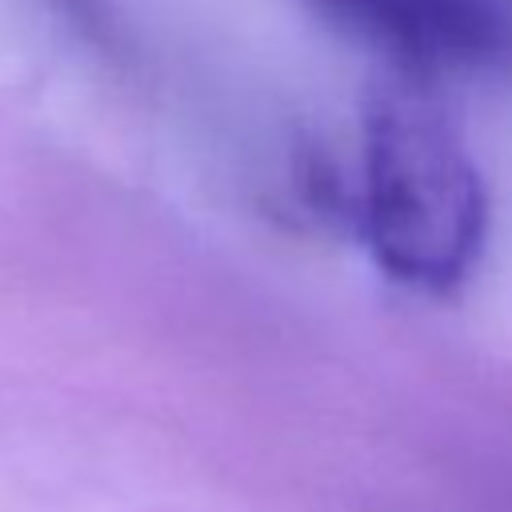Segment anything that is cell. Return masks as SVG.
I'll list each match as a JSON object with an SVG mask.
<instances>
[{
	"mask_svg": "<svg viewBox=\"0 0 512 512\" xmlns=\"http://www.w3.org/2000/svg\"><path fill=\"white\" fill-rule=\"evenodd\" d=\"M360 228L376 264L420 292L464 284L488 232L484 176L420 96L384 88L364 112Z\"/></svg>",
	"mask_w": 512,
	"mask_h": 512,
	"instance_id": "6da1fadb",
	"label": "cell"
},
{
	"mask_svg": "<svg viewBox=\"0 0 512 512\" xmlns=\"http://www.w3.org/2000/svg\"><path fill=\"white\" fill-rule=\"evenodd\" d=\"M336 20L412 64H488L512 48L496 0H320Z\"/></svg>",
	"mask_w": 512,
	"mask_h": 512,
	"instance_id": "7a4b0ae2",
	"label": "cell"
}]
</instances>
